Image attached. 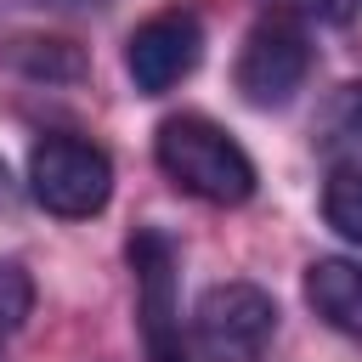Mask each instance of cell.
I'll return each mask as SVG.
<instances>
[{"label": "cell", "mask_w": 362, "mask_h": 362, "mask_svg": "<svg viewBox=\"0 0 362 362\" xmlns=\"http://www.w3.org/2000/svg\"><path fill=\"white\" fill-rule=\"evenodd\" d=\"M153 158L187 198L232 209L255 192V158L209 113H170L153 136Z\"/></svg>", "instance_id": "cell-1"}, {"label": "cell", "mask_w": 362, "mask_h": 362, "mask_svg": "<svg viewBox=\"0 0 362 362\" xmlns=\"http://www.w3.org/2000/svg\"><path fill=\"white\" fill-rule=\"evenodd\" d=\"M28 192L45 215L90 221L113 198V158L85 136H40L28 153Z\"/></svg>", "instance_id": "cell-2"}, {"label": "cell", "mask_w": 362, "mask_h": 362, "mask_svg": "<svg viewBox=\"0 0 362 362\" xmlns=\"http://www.w3.org/2000/svg\"><path fill=\"white\" fill-rule=\"evenodd\" d=\"M277 334V300L260 283H215L192 305V345L204 362H260Z\"/></svg>", "instance_id": "cell-3"}, {"label": "cell", "mask_w": 362, "mask_h": 362, "mask_svg": "<svg viewBox=\"0 0 362 362\" xmlns=\"http://www.w3.org/2000/svg\"><path fill=\"white\" fill-rule=\"evenodd\" d=\"M311 74V34L305 23L283 17V11H266L243 45H238V62H232V85L249 107H283L294 102V90L305 85Z\"/></svg>", "instance_id": "cell-4"}, {"label": "cell", "mask_w": 362, "mask_h": 362, "mask_svg": "<svg viewBox=\"0 0 362 362\" xmlns=\"http://www.w3.org/2000/svg\"><path fill=\"white\" fill-rule=\"evenodd\" d=\"M130 277H136V328L147 362H187L181 339V300H175V243L158 226L130 238Z\"/></svg>", "instance_id": "cell-5"}, {"label": "cell", "mask_w": 362, "mask_h": 362, "mask_svg": "<svg viewBox=\"0 0 362 362\" xmlns=\"http://www.w3.org/2000/svg\"><path fill=\"white\" fill-rule=\"evenodd\" d=\"M198 57H204V23L192 11H158L124 40V68L141 96H164L170 85H181L198 68Z\"/></svg>", "instance_id": "cell-6"}, {"label": "cell", "mask_w": 362, "mask_h": 362, "mask_svg": "<svg viewBox=\"0 0 362 362\" xmlns=\"http://www.w3.org/2000/svg\"><path fill=\"white\" fill-rule=\"evenodd\" d=\"M305 305L345 339L362 345V260L322 255L305 266Z\"/></svg>", "instance_id": "cell-7"}, {"label": "cell", "mask_w": 362, "mask_h": 362, "mask_svg": "<svg viewBox=\"0 0 362 362\" xmlns=\"http://www.w3.org/2000/svg\"><path fill=\"white\" fill-rule=\"evenodd\" d=\"M322 221L345 243H362V158H334L322 181Z\"/></svg>", "instance_id": "cell-8"}, {"label": "cell", "mask_w": 362, "mask_h": 362, "mask_svg": "<svg viewBox=\"0 0 362 362\" xmlns=\"http://www.w3.org/2000/svg\"><path fill=\"white\" fill-rule=\"evenodd\" d=\"M317 141L339 158H362V85H339L317 113Z\"/></svg>", "instance_id": "cell-9"}, {"label": "cell", "mask_w": 362, "mask_h": 362, "mask_svg": "<svg viewBox=\"0 0 362 362\" xmlns=\"http://www.w3.org/2000/svg\"><path fill=\"white\" fill-rule=\"evenodd\" d=\"M11 62L23 74H34V79H79L85 74L79 45H68V40H17L11 45Z\"/></svg>", "instance_id": "cell-10"}, {"label": "cell", "mask_w": 362, "mask_h": 362, "mask_svg": "<svg viewBox=\"0 0 362 362\" xmlns=\"http://www.w3.org/2000/svg\"><path fill=\"white\" fill-rule=\"evenodd\" d=\"M28 305H34V283H28V272L11 266V260H0V334L23 328Z\"/></svg>", "instance_id": "cell-11"}, {"label": "cell", "mask_w": 362, "mask_h": 362, "mask_svg": "<svg viewBox=\"0 0 362 362\" xmlns=\"http://www.w3.org/2000/svg\"><path fill=\"white\" fill-rule=\"evenodd\" d=\"M266 11H283V17H294V23H305V17H317V23H345L351 11H356V0H260Z\"/></svg>", "instance_id": "cell-12"}, {"label": "cell", "mask_w": 362, "mask_h": 362, "mask_svg": "<svg viewBox=\"0 0 362 362\" xmlns=\"http://www.w3.org/2000/svg\"><path fill=\"white\" fill-rule=\"evenodd\" d=\"M57 6H79V0H57Z\"/></svg>", "instance_id": "cell-13"}, {"label": "cell", "mask_w": 362, "mask_h": 362, "mask_svg": "<svg viewBox=\"0 0 362 362\" xmlns=\"http://www.w3.org/2000/svg\"><path fill=\"white\" fill-rule=\"evenodd\" d=\"M0 181H6V164H0Z\"/></svg>", "instance_id": "cell-14"}]
</instances>
